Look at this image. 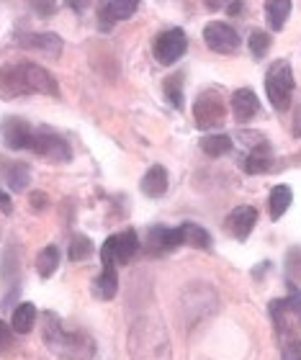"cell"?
Masks as SVG:
<instances>
[{
  "mask_svg": "<svg viewBox=\"0 0 301 360\" xmlns=\"http://www.w3.org/2000/svg\"><path fill=\"white\" fill-rule=\"evenodd\" d=\"M201 150L209 155V158H222L226 152H232V136L226 134H206L201 136Z\"/></svg>",
  "mask_w": 301,
  "mask_h": 360,
  "instance_id": "obj_23",
  "label": "cell"
},
{
  "mask_svg": "<svg viewBox=\"0 0 301 360\" xmlns=\"http://www.w3.org/2000/svg\"><path fill=\"white\" fill-rule=\"evenodd\" d=\"M93 255V242L83 234H75V237H70V248H68V257L72 263H83L88 257Z\"/></svg>",
  "mask_w": 301,
  "mask_h": 360,
  "instance_id": "obj_25",
  "label": "cell"
},
{
  "mask_svg": "<svg viewBox=\"0 0 301 360\" xmlns=\"http://www.w3.org/2000/svg\"><path fill=\"white\" fill-rule=\"evenodd\" d=\"M257 224V209L255 206H248V203H242V206H234V211L226 217L224 226L226 232L232 234L234 240L245 242L250 237V232L255 229Z\"/></svg>",
  "mask_w": 301,
  "mask_h": 360,
  "instance_id": "obj_13",
  "label": "cell"
},
{
  "mask_svg": "<svg viewBox=\"0 0 301 360\" xmlns=\"http://www.w3.org/2000/svg\"><path fill=\"white\" fill-rule=\"evenodd\" d=\"M139 11V0H108L103 8V21H127Z\"/></svg>",
  "mask_w": 301,
  "mask_h": 360,
  "instance_id": "obj_21",
  "label": "cell"
},
{
  "mask_svg": "<svg viewBox=\"0 0 301 360\" xmlns=\"http://www.w3.org/2000/svg\"><path fill=\"white\" fill-rule=\"evenodd\" d=\"M6 330H8V327H6V324H3V322H0V342L6 340Z\"/></svg>",
  "mask_w": 301,
  "mask_h": 360,
  "instance_id": "obj_38",
  "label": "cell"
},
{
  "mask_svg": "<svg viewBox=\"0 0 301 360\" xmlns=\"http://www.w3.org/2000/svg\"><path fill=\"white\" fill-rule=\"evenodd\" d=\"M0 131H3V139L11 150H31L37 129L31 127L29 121L18 119V116H8V119H3Z\"/></svg>",
  "mask_w": 301,
  "mask_h": 360,
  "instance_id": "obj_11",
  "label": "cell"
},
{
  "mask_svg": "<svg viewBox=\"0 0 301 360\" xmlns=\"http://www.w3.org/2000/svg\"><path fill=\"white\" fill-rule=\"evenodd\" d=\"M142 193L150 195V198H160V195L167 193V186H170V178H167V170L162 165H152L142 178Z\"/></svg>",
  "mask_w": 301,
  "mask_h": 360,
  "instance_id": "obj_16",
  "label": "cell"
},
{
  "mask_svg": "<svg viewBox=\"0 0 301 360\" xmlns=\"http://www.w3.org/2000/svg\"><path fill=\"white\" fill-rule=\"evenodd\" d=\"M271 44H273V39H271V34H268V31L255 29L248 37V46H250V52H252V57H255V60H263L265 54L271 52Z\"/></svg>",
  "mask_w": 301,
  "mask_h": 360,
  "instance_id": "obj_27",
  "label": "cell"
},
{
  "mask_svg": "<svg viewBox=\"0 0 301 360\" xmlns=\"http://www.w3.org/2000/svg\"><path fill=\"white\" fill-rule=\"evenodd\" d=\"M288 15H291V0H268L265 3V21L271 31H283Z\"/></svg>",
  "mask_w": 301,
  "mask_h": 360,
  "instance_id": "obj_18",
  "label": "cell"
},
{
  "mask_svg": "<svg viewBox=\"0 0 301 360\" xmlns=\"http://www.w3.org/2000/svg\"><path fill=\"white\" fill-rule=\"evenodd\" d=\"M31 6L37 8V13L39 15H49V13H54V0H31Z\"/></svg>",
  "mask_w": 301,
  "mask_h": 360,
  "instance_id": "obj_31",
  "label": "cell"
},
{
  "mask_svg": "<svg viewBox=\"0 0 301 360\" xmlns=\"http://www.w3.org/2000/svg\"><path fill=\"white\" fill-rule=\"evenodd\" d=\"M57 268H60V250L54 248V245H49V248H44L41 252H39L37 270L41 278H52Z\"/></svg>",
  "mask_w": 301,
  "mask_h": 360,
  "instance_id": "obj_24",
  "label": "cell"
},
{
  "mask_svg": "<svg viewBox=\"0 0 301 360\" xmlns=\"http://www.w3.org/2000/svg\"><path fill=\"white\" fill-rule=\"evenodd\" d=\"M188 49V37H186V31L183 29H167L162 34H158L155 39V44H152V54H155V60L160 65H175V62L181 60L183 54Z\"/></svg>",
  "mask_w": 301,
  "mask_h": 360,
  "instance_id": "obj_7",
  "label": "cell"
},
{
  "mask_svg": "<svg viewBox=\"0 0 301 360\" xmlns=\"http://www.w3.org/2000/svg\"><path fill=\"white\" fill-rule=\"evenodd\" d=\"M222 6H224V0H206V8H211V11H217Z\"/></svg>",
  "mask_w": 301,
  "mask_h": 360,
  "instance_id": "obj_37",
  "label": "cell"
},
{
  "mask_svg": "<svg viewBox=\"0 0 301 360\" xmlns=\"http://www.w3.org/2000/svg\"><path fill=\"white\" fill-rule=\"evenodd\" d=\"M18 44L23 49H29V52H39L46 60H60L65 41H62V37L52 34V31H31V34H21L18 37Z\"/></svg>",
  "mask_w": 301,
  "mask_h": 360,
  "instance_id": "obj_10",
  "label": "cell"
},
{
  "mask_svg": "<svg viewBox=\"0 0 301 360\" xmlns=\"http://www.w3.org/2000/svg\"><path fill=\"white\" fill-rule=\"evenodd\" d=\"M0 175H3V180L13 191H26V186L31 183V170L23 162H6V165L0 167Z\"/></svg>",
  "mask_w": 301,
  "mask_h": 360,
  "instance_id": "obj_19",
  "label": "cell"
},
{
  "mask_svg": "<svg viewBox=\"0 0 301 360\" xmlns=\"http://www.w3.org/2000/svg\"><path fill=\"white\" fill-rule=\"evenodd\" d=\"M283 265H286L288 281H291V283H296V285H301V248H291V250H288Z\"/></svg>",
  "mask_w": 301,
  "mask_h": 360,
  "instance_id": "obj_29",
  "label": "cell"
},
{
  "mask_svg": "<svg viewBox=\"0 0 301 360\" xmlns=\"http://www.w3.org/2000/svg\"><path fill=\"white\" fill-rule=\"evenodd\" d=\"M37 322V307L34 304H18L13 309V316H11V327H13L18 335H26V332L34 327Z\"/></svg>",
  "mask_w": 301,
  "mask_h": 360,
  "instance_id": "obj_22",
  "label": "cell"
},
{
  "mask_svg": "<svg viewBox=\"0 0 301 360\" xmlns=\"http://www.w3.org/2000/svg\"><path fill=\"white\" fill-rule=\"evenodd\" d=\"M232 111H234V119L245 124V121L255 119V113L260 111V101H257L255 90L250 88H237L232 93Z\"/></svg>",
  "mask_w": 301,
  "mask_h": 360,
  "instance_id": "obj_14",
  "label": "cell"
},
{
  "mask_svg": "<svg viewBox=\"0 0 301 360\" xmlns=\"http://www.w3.org/2000/svg\"><path fill=\"white\" fill-rule=\"evenodd\" d=\"M265 93L268 101L278 113L288 111V105L294 103V72L288 60H276L265 72Z\"/></svg>",
  "mask_w": 301,
  "mask_h": 360,
  "instance_id": "obj_4",
  "label": "cell"
},
{
  "mask_svg": "<svg viewBox=\"0 0 301 360\" xmlns=\"http://www.w3.org/2000/svg\"><path fill=\"white\" fill-rule=\"evenodd\" d=\"M294 314L299 316V327H301V296L296 293V299H294Z\"/></svg>",
  "mask_w": 301,
  "mask_h": 360,
  "instance_id": "obj_36",
  "label": "cell"
},
{
  "mask_svg": "<svg viewBox=\"0 0 301 360\" xmlns=\"http://www.w3.org/2000/svg\"><path fill=\"white\" fill-rule=\"evenodd\" d=\"M203 41L211 52L217 54H234L242 46V39L234 26L224 21H211L203 26Z\"/></svg>",
  "mask_w": 301,
  "mask_h": 360,
  "instance_id": "obj_8",
  "label": "cell"
},
{
  "mask_svg": "<svg viewBox=\"0 0 301 360\" xmlns=\"http://www.w3.org/2000/svg\"><path fill=\"white\" fill-rule=\"evenodd\" d=\"M129 358L132 360H173V345L165 324L158 316H139L129 327Z\"/></svg>",
  "mask_w": 301,
  "mask_h": 360,
  "instance_id": "obj_3",
  "label": "cell"
},
{
  "mask_svg": "<svg viewBox=\"0 0 301 360\" xmlns=\"http://www.w3.org/2000/svg\"><path fill=\"white\" fill-rule=\"evenodd\" d=\"M41 340L49 353L65 360H93L96 358V340L80 330H68L57 314H44Z\"/></svg>",
  "mask_w": 301,
  "mask_h": 360,
  "instance_id": "obj_1",
  "label": "cell"
},
{
  "mask_svg": "<svg viewBox=\"0 0 301 360\" xmlns=\"http://www.w3.org/2000/svg\"><path fill=\"white\" fill-rule=\"evenodd\" d=\"M65 3H68V6L72 8L75 13H85V11L91 8V0H65Z\"/></svg>",
  "mask_w": 301,
  "mask_h": 360,
  "instance_id": "obj_33",
  "label": "cell"
},
{
  "mask_svg": "<svg viewBox=\"0 0 301 360\" xmlns=\"http://www.w3.org/2000/svg\"><path fill=\"white\" fill-rule=\"evenodd\" d=\"M240 11H242V0H234V3H229V6H226V13H229V15L240 13Z\"/></svg>",
  "mask_w": 301,
  "mask_h": 360,
  "instance_id": "obj_35",
  "label": "cell"
},
{
  "mask_svg": "<svg viewBox=\"0 0 301 360\" xmlns=\"http://www.w3.org/2000/svg\"><path fill=\"white\" fill-rule=\"evenodd\" d=\"M119 291V276H116V268H103L96 281H93V293H96V299L101 301H111Z\"/></svg>",
  "mask_w": 301,
  "mask_h": 360,
  "instance_id": "obj_20",
  "label": "cell"
},
{
  "mask_svg": "<svg viewBox=\"0 0 301 360\" xmlns=\"http://www.w3.org/2000/svg\"><path fill=\"white\" fill-rule=\"evenodd\" d=\"M31 152H37L41 158L52 160V162H68L72 158V150L65 136H60L52 129H37L34 131V144H31Z\"/></svg>",
  "mask_w": 301,
  "mask_h": 360,
  "instance_id": "obj_9",
  "label": "cell"
},
{
  "mask_svg": "<svg viewBox=\"0 0 301 360\" xmlns=\"http://www.w3.org/2000/svg\"><path fill=\"white\" fill-rule=\"evenodd\" d=\"M291 201H294V191H291L286 183H281V186H273L271 198H268V211H271L273 221H278V219L286 214L288 206H291Z\"/></svg>",
  "mask_w": 301,
  "mask_h": 360,
  "instance_id": "obj_17",
  "label": "cell"
},
{
  "mask_svg": "<svg viewBox=\"0 0 301 360\" xmlns=\"http://www.w3.org/2000/svg\"><path fill=\"white\" fill-rule=\"evenodd\" d=\"M226 119V103L219 90H203L193 101V124L201 131L224 127Z\"/></svg>",
  "mask_w": 301,
  "mask_h": 360,
  "instance_id": "obj_5",
  "label": "cell"
},
{
  "mask_svg": "<svg viewBox=\"0 0 301 360\" xmlns=\"http://www.w3.org/2000/svg\"><path fill=\"white\" fill-rule=\"evenodd\" d=\"M242 167H245V173H250V175L271 173V170H273V152H271V144L265 142V144H260V147H255V150H250V155L245 158Z\"/></svg>",
  "mask_w": 301,
  "mask_h": 360,
  "instance_id": "obj_15",
  "label": "cell"
},
{
  "mask_svg": "<svg viewBox=\"0 0 301 360\" xmlns=\"http://www.w3.org/2000/svg\"><path fill=\"white\" fill-rule=\"evenodd\" d=\"M234 142H240L242 147H248V150H255V147L265 144L268 139H265L260 131H237V134H234Z\"/></svg>",
  "mask_w": 301,
  "mask_h": 360,
  "instance_id": "obj_30",
  "label": "cell"
},
{
  "mask_svg": "<svg viewBox=\"0 0 301 360\" xmlns=\"http://www.w3.org/2000/svg\"><path fill=\"white\" fill-rule=\"evenodd\" d=\"M136 252H139V237L134 229H127L103 242L101 260H103V268H116V265H127Z\"/></svg>",
  "mask_w": 301,
  "mask_h": 360,
  "instance_id": "obj_6",
  "label": "cell"
},
{
  "mask_svg": "<svg viewBox=\"0 0 301 360\" xmlns=\"http://www.w3.org/2000/svg\"><path fill=\"white\" fill-rule=\"evenodd\" d=\"M183 237H186V245L196 250H211V234L198 224H183Z\"/></svg>",
  "mask_w": 301,
  "mask_h": 360,
  "instance_id": "obj_26",
  "label": "cell"
},
{
  "mask_svg": "<svg viewBox=\"0 0 301 360\" xmlns=\"http://www.w3.org/2000/svg\"><path fill=\"white\" fill-rule=\"evenodd\" d=\"M147 245H150V252H155V255H165V252L183 248L186 245L183 226H152Z\"/></svg>",
  "mask_w": 301,
  "mask_h": 360,
  "instance_id": "obj_12",
  "label": "cell"
},
{
  "mask_svg": "<svg viewBox=\"0 0 301 360\" xmlns=\"http://www.w3.org/2000/svg\"><path fill=\"white\" fill-rule=\"evenodd\" d=\"M296 360H301V355H296Z\"/></svg>",
  "mask_w": 301,
  "mask_h": 360,
  "instance_id": "obj_39",
  "label": "cell"
},
{
  "mask_svg": "<svg viewBox=\"0 0 301 360\" xmlns=\"http://www.w3.org/2000/svg\"><path fill=\"white\" fill-rule=\"evenodd\" d=\"M29 203L34 206V211H44L46 206H49V198H46L44 193H39V191H37V193L29 195Z\"/></svg>",
  "mask_w": 301,
  "mask_h": 360,
  "instance_id": "obj_32",
  "label": "cell"
},
{
  "mask_svg": "<svg viewBox=\"0 0 301 360\" xmlns=\"http://www.w3.org/2000/svg\"><path fill=\"white\" fill-rule=\"evenodd\" d=\"M165 98H167V103L173 105L175 111H181V108H183V103H186V98H183L181 75L167 77V80H165Z\"/></svg>",
  "mask_w": 301,
  "mask_h": 360,
  "instance_id": "obj_28",
  "label": "cell"
},
{
  "mask_svg": "<svg viewBox=\"0 0 301 360\" xmlns=\"http://www.w3.org/2000/svg\"><path fill=\"white\" fill-rule=\"evenodd\" d=\"M11 209H13V203H11V195H8L6 191L0 188V211H3V214H11Z\"/></svg>",
  "mask_w": 301,
  "mask_h": 360,
  "instance_id": "obj_34",
  "label": "cell"
},
{
  "mask_svg": "<svg viewBox=\"0 0 301 360\" xmlns=\"http://www.w3.org/2000/svg\"><path fill=\"white\" fill-rule=\"evenodd\" d=\"M41 93V96H57V80H54L44 68L31 65V62H15L0 70V96L18 98Z\"/></svg>",
  "mask_w": 301,
  "mask_h": 360,
  "instance_id": "obj_2",
  "label": "cell"
}]
</instances>
